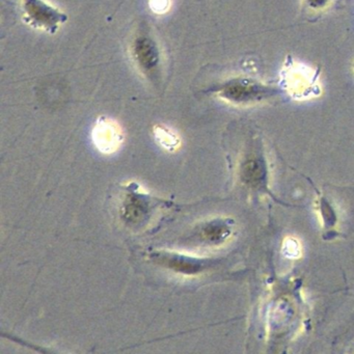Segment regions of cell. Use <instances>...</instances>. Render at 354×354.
I'll return each mask as SVG.
<instances>
[{
	"label": "cell",
	"instance_id": "1",
	"mask_svg": "<svg viewBox=\"0 0 354 354\" xmlns=\"http://www.w3.org/2000/svg\"><path fill=\"white\" fill-rule=\"evenodd\" d=\"M22 10L24 22L46 34H57L61 26L68 21L67 14L45 0H22Z\"/></svg>",
	"mask_w": 354,
	"mask_h": 354
},
{
	"label": "cell",
	"instance_id": "2",
	"mask_svg": "<svg viewBox=\"0 0 354 354\" xmlns=\"http://www.w3.org/2000/svg\"><path fill=\"white\" fill-rule=\"evenodd\" d=\"M92 140L99 152L105 155L113 154L123 144V130L113 120L101 117L93 128Z\"/></svg>",
	"mask_w": 354,
	"mask_h": 354
},
{
	"label": "cell",
	"instance_id": "3",
	"mask_svg": "<svg viewBox=\"0 0 354 354\" xmlns=\"http://www.w3.org/2000/svg\"><path fill=\"white\" fill-rule=\"evenodd\" d=\"M134 59L144 73L152 74L160 64V51L156 42L149 37H138L132 48Z\"/></svg>",
	"mask_w": 354,
	"mask_h": 354
},
{
	"label": "cell",
	"instance_id": "4",
	"mask_svg": "<svg viewBox=\"0 0 354 354\" xmlns=\"http://www.w3.org/2000/svg\"><path fill=\"white\" fill-rule=\"evenodd\" d=\"M217 94L223 100L234 104H243L254 100L257 97V86L245 80H233L223 84Z\"/></svg>",
	"mask_w": 354,
	"mask_h": 354
},
{
	"label": "cell",
	"instance_id": "5",
	"mask_svg": "<svg viewBox=\"0 0 354 354\" xmlns=\"http://www.w3.org/2000/svg\"><path fill=\"white\" fill-rule=\"evenodd\" d=\"M154 136L156 142L165 150L174 152L179 148L181 145L179 136L169 128L163 126H157L154 129Z\"/></svg>",
	"mask_w": 354,
	"mask_h": 354
},
{
	"label": "cell",
	"instance_id": "6",
	"mask_svg": "<svg viewBox=\"0 0 354 354\" xmlns=\"http://www.w3.org/2000/svg\"><path fill=\"white\" fill-rule=\"evenodd\" d=\"M124 214H125V217L128 221H138L145 214L144 205H142L140 201H131V202L126 205Z\"/></svg>",
	"mask_w": 354,
	"mask_h": 354
},
{
	"label": "cell",
	"instance_id": "7",
	"mask_svg": "<svg viewBox=\"0 0 354 354\" xmlns=\"http://www.w3.org/2000/svg\"><path fill=\"white\" fill-rule=\"evenodd\" d=\"M169 7H171V0H150V8L154 13H167Z\"/></svg>",
	"mask_w": 354,
	"mask_h": 354
}]
</instances>
